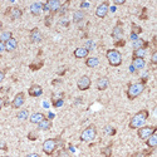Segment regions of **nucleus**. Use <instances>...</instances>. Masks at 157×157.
<instances>
[{
    "instance_id": "obj_1",
    "label": "nucleus",
    "mask_w": 157,
    "mask_h": 157,
    "mask_svg": "<svg viewBox=\"0 0 157 157\" xmlns=\"http://www.w3.org/2000/svg\"><path fill=\"white\" fill-rule=\"evenodd\" d=\"M150 116V112L147 109H141L136 114L131 117V120L128 122V127L131 129H138L143 126H146V121Z\"/></svg>"
},
{
    "instance_id": "obj_2",
    "label": "nucleus",
    "mask_w": 157,
    "mask_h": 157,
    "mask_svg": "<svg viewBox=\"0 0 157 157\" xmlns=\"http://www.w3.org/2000/svg\"><path fill=\"white\" fill-rule=\"evenodd\" d=\"M143 90H145V84H143V83H141V82H138V83H131V84H128L127 90H126L127 98L129 101H133V99H136L137 97H140L143 93Z\"/></svg>"
},
{
    "instance_id": "obj_3",
    "label": "nucleus",
    "mask_w": 157,
    "mask_h": 157,
    "mask_svg": "<svg viewBox=\"0 0 157 157\" xmlns=\"http://www.w3.org/2000/svg\"><path fill=\"white\" fill-rule=\"evenodd\" d=\"M106 58L112 67H120L122 64V54L117 49H108L106 53Z\"/></svg>"
},
{
    "instance_id": "obj_4",
    "label": "nucleus",
    "mask_w": 157,
    "mask_h": 157,
    "mask_svg": "<svg viewBox=\"0 0 157 157\" xmlns=\"http://www.w3.org/2000/svg\"><path fill=\"white\" fill-rule=\"evenodd\" d=\"M96 136H97V127L94 124H89L82 131L79 138L82 142H90L96 138Z\"/></svg>"
},
{
    "instance_id": "obj_5",
    "label": "nucleus",
    "mask_w": 157,
    "mask_h": 157,
    "mask_svg": "<svg viewBox=\"0 0 157 157\" xmlns=\"http://www.w3.org/2000/svg\"><path fill=\"white\" fill-rule=\"evenodd\" d=\"M57 146H58V142L56 138H48L43 142V151L45 155L52 156L54 153V151L57 150Z\"/></svg>"
},
{
    "instance_id": "obj_6",
    "label": "nucleus",
    "mask_w": 157,
    "mask_h": 157,
    "mask_svg": "<svg viewBox=\"0 0 157 157\" xmlns=\"http://www.w3.org/2000/svg\"><path fill=\"white\" fill-rule=\"evenodd\" d=\"M156 131H157V127L156 126H143V127H141V128L137 129V135H138V137L141 140L146 141L152 133L156 132Z\"/></svg>"
},
{
    "instance_id": "obj_7",
    "label": "nucleus",
    "mask_w": 157,
    "mask_h": 157,
    "mask_svg": "<svg viewBox=\"0 0 157 157\" xmlns=\"http://www.w3.org/2000/svg\"><path fill=\"white\" fill-rule=\"evenodd\" d=\"M4 14L8 15V17H10L11 20H17V19H20L21 18L23 10L20 8H18V6H13V8H8Z\"/></svg>"
},
{
    "instance_id": "obj_8",
    "label": "nucleus",
    "mask_w": 157,
    "mask_h": 157,
    "mask_svg": "<svg viewBox=\"0 0 157 157\" xmlns=\"http://www.w3.org/2000/svg\"><path fill=\"white\" fill-rule=\"evenodd\" d=\"M90 86H92V81H90V78L88 75H82L77 81V87L79 90H87L90 88Z\"/></svg>"
},
{
    "instance_id": "obj_9",
    "label": "nucleus",
    "mask_w": 157,
    "mask_h": 157,
    "mask_svg": "<svg viewBox=\"0 0 157 157\" xmlns=\"http://www.w3.org/2000/svg\"><path fill=\"white\" fill-rule=\"evenodd\" d=\"M108 11H109V3L108 2H103L96 9V17H98V18H106L107 14H108Z\"/></svg>"
},
{
    "instance_id": "obj_10",
    "label": "nucleus",
    "mask_w": 157,
    "mask_h": 157,
    "mask_svg": "<svg viewBox=\"0 0 157 157\" xmlns=\"http://www.w3.org/2000/svg\"><path fill=\"white\" fill-rule=\"evenodd\" d=\"M24 102H25V94H24V92H19L15 94L14 99L11 101V107L14 109H19L24 104Z\"/></svg>"
},
{
    "instance_id": "obj_11",
    "label": "nucleus",
    "mask_w": 157,
    "mask_h": 157,
    "mask_svg": "<svg viewBox=\"0 0 157 157\" xmlns=\"http://www.w3.org/2000/svg\"><path fill=\"white\" fill-rule=\"evenodd\" d=\"M123 24H122V21H118L116 24V27L113 28V30H112V38L114 39V40H121L122 39V36H123Z\"/></svg>"
},
{
    "instance_id": "obj_12",
    "label": "nucleus",
    "mask_w": 157,
    "mask_h": 157,
    "mask_svg": "<svg viewBox=\"0 0 157 157\" xmlns=\"http://www.w3.org/2000/svg\"><path fill=\"white\" fill-rule=\"evenodd\" d=\"M29 38H30L32 43H40L43 40V34H42L40 30H39V28H34V29L30 30Z\"/></svg>"
},
{
    "instance_id": "obj_13",
    "label": "nucleus",
    "mask_w": 157,
    "mask_h": 157,
    "mask_svg": "<svg viewBox=\"0 0 157 157\" xmlns=\"http://www.w3.org/2000/svg\"><path fill=\"white\" fill-rule=\"evenodd\" d=\"M28 94H29L30 97H34V98L40 97V96L43 94V88H42V86H39V84H33V86H30L29 89H28Z\"/></svg>"
},
{
    "instance_id": "obj_14",
    "label": "nucleus",
    "mask_w": 157,
    "mask_h": 157,
    "mask_svg": "<svg viewBox=\"0 0 157 157\" xmlns=\"http://www.w3.org/2000/svg\"><path fill=\"white\" fill-rule=\"evenodd\" d=\"M30 13H32V15H34V17H39L43 13V3H33L32 5H30Z\"/></svg>"
},
{
    "instance_id": "obj_15",
    "label": "nucleus",
    "mask_w": 157,
    "mask_h": 157,
    "mask_svg": "<svg viewBox=\"0 0 157 157\" xmlns=\"http://www.w3.org/2000/svg\"><path fill=\"white\" fill-rule=\"evenodd\" d=\"M109 86V79L107 77H99L97 79V89L98 90H106Z\"/></svg>"
},
{
    "instance_id": "obj_16",
    "label": "nucleus",
    "mask_w": 157,
    "mask_h": 157,
    "mask_svg": "<svg viewBox=\"0 0 157 157\" xmlns=\"http://www.w3.org/2000/svg\"><path fill=\"white\" fill-rule=\"evenodd\" d=\"M74 57L77 59H84V58H88V54H89V52L84 48V47H79V48H77L74 50Z\"/></svg>"
},
{
    "instance_id": "obj_17",
    "label": "nucleus",
    "mask_w": 157,
    "mask_h": 157,
    "mask_svg": "<svg viewBox=\"0 0 157 157\" xmlns=\"http://www.w3.org/2000/svg\"><path fill=\"white\" fill-rule=\"evenodd\" d=\"M47 117L43 114V113H40V112H35V113H33L30 117H29V121H30V123H33V124H38V123H40L43 120H45Z\"/></svg>"
},
{
    "instance_id": "obj_18",
    "label": "nucleus",
    "mask_w": 157,
    "mask_h": 157,
    "mask_svg": "<svg viewBox=\"0 0 157 157\" xmlns=\"http://www.w3.org/2000/svg\"><path fill=\"white\" fill-rule=\"evenodd\" d=\"M146 65L145 58H132V68L133 69H143Z\"/></svg>"
},
{
    "instance_id": "obj_19",
    "label": "nucleus",
    "mask_w": 157,
    "mask_h": 157,
    "mask_svg": "<svg viewBox=\"0 0 157 157\" xmlns=\"http://www.w3.org/2000/svg\"><path fill=\"white\" fill-rule=\"evenodd\" d=\"M17 48H18V40L14 36L5 43V52H14Z\"/></svg>"
},
{
    "instance_id": "obj_20",
    "label": "nucleus",
    "mask_w": 157,
    "mask_h": 157,
    "mask_svg": "<svg viewBox=\"0 0 157 157\" xmlns=\"http://www.w3.org/2000/svg\"><path fill=\"white\" fill-rule=\"evenodd\" d=\"M86 65L88 68H96L99 65V59L97 57H88L86 59Z\"/></svg>"
},
{
    "instance_id": "obj_21",
    "label": "nucleus",
    "mask_w": 157,
    "mask_h": 157,
    "mask_svg": "<svg viewBox=\"0 0 157 157\" xmlns=\"http://www.w3.org/2000/svg\"><path fill=\"white\" fill-rule=\"evenodd\" d=\"M146 145H147L148 148H155V147H157V135H156V132L152 133V135L146 140Z\"/></svg>"
},
{
    "instance_id": "obj_22",
    "label": "nucleus",
    "mask_w": 157,
    "mask_h": 157,
    "mask_svg": "<svg viewBox=\"0 0 157 157\" xmlns=\"http://www.w3.org/2000/svg\"><path fill=\"white\" fill-rule=\"evenodd\" d=\"M52 126H53V123H52V121L48 120V118L43 120L40 123H38V128L40 131H49L52 128Z\"/></svg>"
},
{
    "instance_id": "obj_23",
    "label": "nucleus",
    "mask_w": 157,
    "mask_h": 157,
    "mask_svg": "<svg viewBox=\"0 0 157 157\" xmlns=\"http://www.w3.org/2000/svg\"><path fill=\"white\" fill-rule=\"evenodd\" d=\"M84 18H86V13L83 10L74 11V14H73V21L74 23H81L82 20H84Z\"/></svg>"
},
{
    "instance_id": "obj_24",
    "label": "nucleus",
    "mask_w": 157,
    "mask_h": 157,
    "mask_svg": "<svg viewBox=\"0 0 157 157\" xmlns=\"http://www.w3.org/2000/svg\"><path fill=\"white\" fill-rule=\"evenodd\" d=\"M148 47V43L145 42L143 39H136V40H133V49H146Z\"/></svg>"
},
{
    "instance_id": "obj_25",
    "label": "nucleus",
    "mask_w": 157,
    "mask_h": 157,
    "mask_svg": "<svg viewBox=\"0 0 157 157\" xmlns=\"http://www.w3.org/2000/svg\"><path fill=\"white\" fill-rule=\"evenodd\" d=\"M11 38H13V33L11 32L5 30V32L0 33V42H2V43H6L9 39H11Z\"/></svg>"
},
{
    "instance_id": "obj_26",
    "label": "nucleus",
    "mask_w": 157,
    "mask_h": 157,
    "mask_svg": "<svg viewBox=\"0 0 157 157\" xmlns=\"http://www.w3.org/2000/svg\"><path fill=\"white\" fill-rule=\"evenodd\" d=\"M17 118L19 121H25L29 118V111L28 109H23V111H19L17 113Z\"/></svg>"
},
{
    "instance_id": "obj_27",
    "label": "nucleus",
    "mask_w": 157,
    "mask_h": 157,
    "mask_svg": "<svg viewBox=\"0 0 157 157\" xmlns=\"http://www.w3.org/2000/svg\"><path fill=\"white\" fill-rule=\"evenodd\" d=\"M145 56H146V49L141 48V49H135L133 50L132 58H145Z\"/></svg>"
},
{
    "instance_id": "obj_28",
    "label": "nucleus",
    "mask_w": 157,
    "mask_h": 157,
    "mask_svg": "<svg viewBox=\"0 0 157 157\" xmlns=\"http://www.w3.org/2000/svg\"><path fill=\"white\" fill-rule=\"evenodd\" d=\"M101 153H102L104 157H111V156H112V143H109L107 147H103V148L101 150Z\"/></svg>"
},
{
    "instance_id": "obj_29",
    "label": "nucleus",
    "mask_w": 157,
    "mask_h": 157,
    "mask_svg": "<svg viewBox=\"0 0 157 157\" xmlns=\"http://www.w3.org/2000/svg\"><path fill=\"white\" fill-rule=\"evenodd\" d=\"M68 5H69V2H67V3H65L64 5H62V6L59 8L58 13H59V14H60V15H64V14H65V13H67V11H68Z\"/></svg>"
},
{
    "instance_id": "obj_30",
    "label": "nucleus",
    "mask_w": 157,
    "mask_h": 157,
    "mask_svg": "<svg viewBox=\"0 0 157 157\" xmlns=\"http://www.w3.org/2000/svg\"><path fill=\"white\" fill-rule=\"evenodd\" d=\"M53 18H54V15H53V14H49V15H47V17H45V19H44V24H45V27H50V25H52V21H53Z\"/></svg>"
},
{
    "instance_id": "obj_31",
    "label": "nucleus",
    "mask_w": 157,
    "mask_h": 157,
    "mask_svg": "<svg viewBox=\"0 0 157 157\" xmlns=\"http://www.w3.org/2000/svg\"><path fill=\"white\" fill-rule=\"evenodd\" d=\"M141 33H142V28L138 27V25H136V24H132V34L137 35V34H141Z\"/></svg>"
},
{
    "instance_id": "obj_32",
    "label": "nucleus",
    "mask_w": 157,
    "mask_h": 157,
    "mask_svg": "<svg viewBox=\"0 0 157 157\" xmlns=\"http://www.w3.org/2000/svg\"><path fill=\"white\" fill-rule=\"evenodd\" d=\"M28 140L29 141H36L38 140V133L35 132V131H32V132L28 133Z\"/></svg>"
},
{
    "instance_id": "obj_33",
    "label": "nucleus",
    "mask_w": 157,
    "mask_h": 157,
    "mask_svg": "<svg viewBox=\"0 0 157 157\" xmlns=\"http://www.w3.org/2000/svg\"><path fill=\"white\" fill-rule=\"evenodd\" d=\"M151 63L155 65L157 64V50H153L152 54H151Z\"/></svg>"
},
{
    "instance_id": "obj_34",
    "label": "nucleus",
    "mask_w": 157,
    "mask_h": 157,
    "mask_svg": "<svg viewBox=\"0 0 157 157\" xmlns=\"http://www.w3.org/2000/svg\"><path fill=\"white\" fill-rule=\"evenodd\" d=\"M8 150V145H6V142L3 141V140H0V151H6Z\"/></svg>"
},
{
    "instance_id": "obj_35",
    "label": "nucleus",
    "mask_w": 157,
    "mask_h": 157,
    "mask_svg": "<svg viewBox=\"0 0 157 157\" xmlns=\"http://www.w3.org/2000/svg\"><path fill=\"white\" fill-rule=\"evenodd\" d=\"M124 43H126V42L123 40V39H121V40H116V42H114V45H116V47H123Z\"/></svg>"
},
{
    "instance_id": "obj_36",
    "label": "nucleus",
    "mask_w": 157,
    "mask_h": 157,
    "mask_svg": "<svg viewBox=\"0 0 157 157\" xmlns=\"http://www.w3.org/2000/svg\"><path fill=\"white\" fill-rule=\"evenodd\" d=\"M126 0H114V5H123Z\"/></svg>"
},
{
    "instance_id": "obj_37",
    "label": "nucleus",
    "mask_w": 157,
    "mask_h": 157,
    "mask_svg": "<svg viewBox=\"0 0 157 157\" xmlns=\"http://www.w3.org/2000/svg\"><path fill=\"white\" fill-rule=\"evenodd\" d=\"M4 52H5V43H2V42H0V54L4 53Z\"/></svg>"
},
{
    "instance_id": "obj_38",
    "label": "nucleus",
    "mask_w": 157,
    "mask_h": 157,
    "mask_svg": "<svg viewBox=\"0 0 157 157\" xmlns=\"http://www.w3.org/2000/svg\"><path fill=\"white\" fill-rule=\"evenodd\" d=\"M4 78H5V72L0 71V83H2V82L4 81Z\"/></svg>"
},
{
    "instance_id": "obj_39",
    "label": "nucleus",
    "mask_w": 157,
    "mask_h": 157,
    "mask_svg": "<svg viewBox=\"0 0 157 157\" xmlns=\"http://www.w3.org/2000/svg\"><path fill=\"white\" fill-rule=\"evenodd\" d=\"M65 69H67L65 67H62V68H59V71H58V74H59V75H63V74L65 73Z\"/></svg>"
},
{
    "instance_id": "obj_40",
    "label": "nucleus",
    "mask_w": 157,
    "mask_h": 157,
    "mask_svg": "<svg viewBox=\"0 0 157 157\" xmlns=\"http://www.w3.org/2000/svg\"><path fill=\"white\" fill-rule=\"evenodd\" d=\"M25 157H40V155H39V153H29V155H27Z\"/></svg>"
},
{
    "instance_id": "obj_41",
    "label": "nucleus",
    "mask_w": 157,
    "mask_h": 157,
    "mask_svg": "<svg viewBox=\"0 0 157 157\" xmlns=\"http://www.w3.org/2000/svg\"><path fill=\"white\" fill-rule=\"evenodd\" d=\"M3 106H4V102H3V98H2V97H0V111H2Z\"/></svg>"
},
{
    "instance_id": "obj_42",
    "label": "nucleus",
    "mask_w": 157,
    "mask_h": 157,
    "mask_svg": "<svg viewBox=\"0 0 157 157\" xmlns=\"http://www.w3.org/2000/svg\"><path fill=\"white\" fill-rule=\"evenodd\" d=\"M133 157H145V156H143L142 153H135V155H133Z\"/></svg>"
},
{
    "instance_id": "obj_43",
    "label": "nucleus",
    "mask_w": 157,
    "mask_h": 157,
    "mask_svg": "<svg viewBox=\"0 0 157 157\" xmlns=\"http://www.w3.org/2000/svg\"><path fill=\"white\" fill-rule=\"evenodd\" d=\"M88 6H89L88 3H83V4H82V8H88Z\"/></svg>"
},
{
    "instance_id": "obj_44",
    "label": "nucleus",
    "mask_w": 157,
    "mask_h": 157,
    "mask_svg": "<svg viewBox=\"0 0 157 157\" xmlns=\"http://www.w3.org/2000/svg\"><path fill=\"white\" fill-rule=\"evenodd\" d=\"M2 32H3V23L0 21V33H2Z\"/></svg>"
},
{
    "instance_id": "obj_45",
    "label": "nucleus",
    "mask_w": 157,
    "mask_h": 157,
    "mask_svg": "<svg viewBox=\"0 0 157 157\" xmlns=\"http://www.w3.org/2000/svg\"><path fill=\"white\" fill-rule=\"evenodd\" d=\"M0 157H9V156H0Z\"/></svg>"
}]
</instances>
